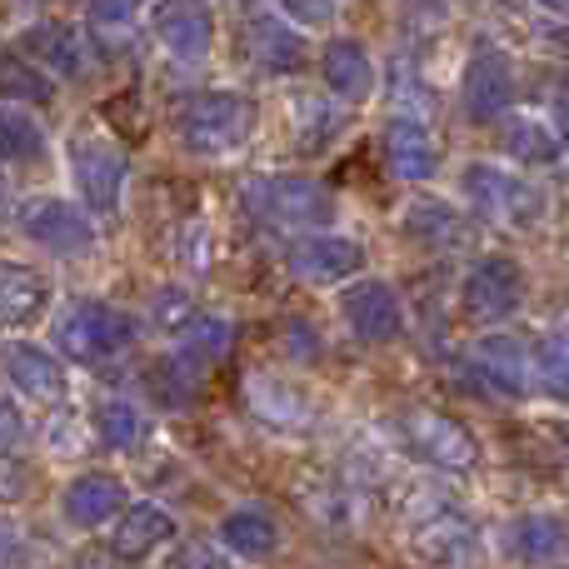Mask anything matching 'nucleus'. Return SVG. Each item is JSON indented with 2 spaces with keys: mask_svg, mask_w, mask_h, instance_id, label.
I'll return each mask as SVG.
<instances>
[{
  "mask_svg": "<svg viewBox=\"0 0 569 569\" xmlns=\"http://www.w3.org/2000/svg\"><path fill=\"white\" fill-rule=\"evenodd\" d=\"M340 310L350 320V330L370 345H385V340H400L405 330V305L395 295V284L385 280H360L340 295Z\"/></svg>",
  "mask_w": 569,
  "mask_h": 569,
  "instance_id": "9",
  "label": "nucleus"
},
{
  "mask_svg": "<svg viewBox=\"0 0 569 569\" xmlns=\"http://www.w3.org/2000/svg\"><path fill=\"white\" fill-rule=\"evenodd\" d=\"M250 400H270V420H305V405L295 400L290 390H280V385H266V390H260V380H250Z\"/></svg>",
  "mask_w": 569,
  "mask_h": 569,
  "instance_id": "32",
  "label": "nucleus"
},
{
  "mask_svg": "<svg viewBox=\"0 0 569 569\" xmlns=\"http://www.w3.org/2000/svg\"><path fill=\"white\" fill-rule=\"evenodd\" d=\"M520 300H525V270L510 256H485L460 284V310L475 325L505 320V315L520 310Z\"/></svg>",
  "mask_w": 569,
  "mask_h": 569,
  "instance_id": "5",
  "label": "nucleus"
},
{
  "mask_svg": "<svg viewBox=\"0 0 569 569\" xmlns=\"http://www.w3.org/2000/svg\"><path fill=\"white\" fill-rule=\"evenodd\" d=\"M0 365H6L10 385H16L26 400H36V405H60L66 400V370H60V360L56 355H46L40 345H6Z\"/></svg>",
  "mask_w": 569,
  "mask_h": 569,
  "instance_id": "14",
  "label": "nucleus"
},
{
  "mask_svg": "<svg viewBox=\"0 0 569 569\" xmlns=\"http://www.w3.org/2000/svg\"><path fill=\"white\" fill-rule=\"evenodd\" d=\"M170 535H176V520H170L160 505H130V510L120 515V525L110 530V555H116V560H150Z\"/></svg>",
  "mask_w": 569,
  "mask_h": 569,
  "instance_id": "16",
  "label": "nucleus"
},
{
  "mask_svg": "<svg viewBox=\"0 0 569 569\" xmlns=\"http://www.w3.org/2000/svg\"><path fill=\"white\" fill-rule=\"evenodd\" d=\"M150 26H156L160 46L180 60H200L216 40V16H210L206 0H156Z\"/></svg>",
  "mask_w": 569,
  "mask_h": 569,
  "instance_id": "10",
  "label": "nucleus"
},
{
  "mask_svg": "<svg viewBox=\"0 0 569 569\" xmlns=\"http://www.w3.org/2000/svg\"><path fill=\"white\" fill-rule=\"evenodd\" d=\"M0 96L30 100V106H50V100H56V80L26 56H0Z\"/></svg>",
  "mask_w": 569,
  "mask_h": 569,
  "instance_id": "25",
  "label": "nucleus"
},
{
  "mask_svg": "<svg viewBox=\"0 0 569 569\" xmlns=\"http://www.w3.org/2000/svg\"><path fill=\"white\" fill-rule=\"evenodd\" d=\"M405 226H410L420 240H460V230H465L460 216H455L445 200H415Z\"/></svg>",
  "mask_w": 569,
  "mask_h": 569,
  "instance_id": "30",
  "label": "nucleus"
},
{
  "mask_svg": "<svg viewBox=\"0 0 569 569\" xmlns=\"http://www.w3.org/2000/svg\"><path fill=\"white\" fill-rule=\"evenodd\" d=\"M360 266H365V250L355 246V240H340V236H310L290 250L295 280H310V284H340Z\"/></svg>",
  "mask_w": 569,
  "mask_h": 569,
  "instance_id": "13",
  "label": "nucleus"
},
{
  "mask_svg": "<svg viewBox=\"0 0 569 569\" xmlns=\"http://www.w3.org/2000/svg\"><path fill=\"white\" fill-rule=\"evenodd\" d=\"M130 6H136V0H90V20H96L100 30H126L130 26Z\"/></svg>",
  "mask_w": 569,
  "mask_h": 569,
  "instance_id": "36",
  "label": "nucleus"
},
{
  "mask_svg": "<svg viewBox=\"0 0 569 569\" xmlns=\"http://www.w3.org/2000/svg\"><path fill=\"white\" fill-rule=\"evenodd\" d=\"M220 540H226L236 555H250V560H260V555H270L280 545V530H276V520H270V515L236 510V515H226V525H220Z\"/></svg>",
  "mask_w": 569,
  "mask_h": 569,
  "instance_id": "23",
  "label": "nucleus"
},
{
  "mask_svg": "<svg viewBox=\"0 0 569 569\" xmlns=\"http://www.w3.org/2000/svg\"><path fill=\"white\" fill-rule=\"evenodd\" d=\"M6 535H10V530H0V545H6Z\"/></svg>",
  "mask_w": 569,
  "mask_h": 569,
  "instance_id": "43",
  "label": "nucleus"
},
{
  "mask_svg": "<svg viewBox=\"0 0 569 569\" xmlns=\"http://www.w3.org/2000/svg\"><path fill=\"white\" fill-rule=\"evenodd\" d=\"M136 340V320L116 305H100V300H80L70 305L66 315L56 320V345L70 355L76 365H106L116 360L126 345Z\"/></svg>",
  "mask_w": 569,
  "mask_h": 569,
  "instance_id": "2",
  "label": "nucleus"
},
{
  "mask_svg": "<svg viewBox=\"0 0 569 569\" xmlns=\"http://www.w3.org/2000/svg\"><path fill=\"white\" fill-rule=\"evenodd\" d=\"M50 305V284L26 266L0 260V330H20V325L40 320Z\"/></svg>",
  "mask_w": 569,
  "mask_h": 569,
  "instance_id": "17",
  "label": "nucleus"
},
{
  "mask_svg": "<svg viewBox=\"0 0 569 569\" xmlns=\"http://www.w3.org/2000/svg\"><path fill=\"white\" fill-rule=\"evenodd\" d=\"M70 166H76V180H80L86 206L110 216V210L120 206V186H126V150L110 146L106 136L80 130V136L70 140Z\"/></svg>",
  "mask_w": 569,
  "mask_h": 569,
  "instance_id": "7",
  "label": "nucleus"
},
{
  "mask_svg": "<svg viewBox=\"0 0 569 569\" xmlns=\"http://www.w3.org/2000/svg\"><path fill=\"white\" fill-rule=\"evenodd\" d=\"M284 16H295L300 26H325L335 16V0H280Z\"/></svg>",
  "mask_w": 569,
  "mask_h": 569,
  "instance_id": "37",
  "label": "nucleus"
},
{
  "mask_svg": "<svg viewBox=\"0 0 569 569\" xmlns=\"http://www.w3.org/2000/svg\"><path fill=\"white\" fill-rule=\"evenodd\" d=\"M475 365L480 375H490L495 390L505 395H525L530 390V360H525V345L515 335H490V340L475 345Z\"/></svg>",
  "mask_w": 569,
  "mask_h": 569,
  "instance_id": "19",
  "label": "nucleus"
},
{
  "mask_svg": "<svg viewBox=\"0 0 569 569\" xmlns=\"http://www.w3.org/2000/svg\"><path fill=\"white\" fill-rule=\"evenodd\" d=\"M250 40H256V60L266 70H276V76H290V70L305 66V40L295 30H284L280 20H256Z\"/></svg>",
  "mask_w": 569,
  "mask_h": 569,
  "instance_id": "22",
  "label": "nucleus"
},
{
  "mask_svg": "<svg viewBox=\"0 0 569 569\" xmlns=\"http://www.w3.org/2000/svg\"><path fill=\"white\" fill-rule=\"evenodd\" d=\"M20 230H26L36 246L56 250V256H86L96 246V230L90 220L80 216L70 200H56V196H36L20 206Z\"/></svg>",
  "mask_w": 569,
  "mask_h": 569,
  "instance_id": "8",
  "label": "nucleus"
},
{
  "mask_svg": "<svg viewBox=\"0 0 569 569\" xmlns=\"http://www.w3.org/2000/svg\"><path fill=\"white\" fill-rule=\"evenodd\" d=\"M156 325H166V330H186V325H190V300H186V295H180V290H160Z\"/></svg>",
  "mask_w": 569,
  "mask_h": 569,
  "instance_id": "35",
  "label": "nucleus"
},
{
  "mask_svg": "<svg viewBox=\"0 0 569 569\" xmlns=\"http://www.w3.org/2000/svg\"><path fill=\"white\" fill-rule=\"evenodd\" d=\"M26 490H30V475H26V465H20L16 455H0V505H16V500H26Z\"/></svg>",
  "mask_w": 569,
  "mask_h": 569,
  "instance_id": "34",
  "label": "nucleus"
},
{
  "mask_svg": "<svg viewBox=\"0 0 569 569\" xmlns=\"http://www.w3.org/2000/svg\"><path fill=\"white\" fill-rule=\"evenodd\" d=\"M515 100V76H510V60L500 56L495 46H480L465 66V116L470 120H500Z\"/></svg>",
  "mask_w": 569,
  "mask_h": 569,
  "instance_id": "11",
  "label": "nucleus"
},
{
  "mask_svg": "<svg viewBox=\"0 0 569 569\" xmlns=\"http://www.w3.org/2000/svg\"><path fill=\"white\" fill-rule=\"evenodd\" d=\"M465 196H470L475 216L495 220V226H535L545 216L540 190L495 166H465Z\"/></svg>",
  "mask_w": 569,
  "mask_h": 569,
  "instance_id": "3",
  "label": "nucleus"
},
{
  "mask_svg": "<svg viewBox=\"0 0 569 569\" xmlns=\"http://www.w3.org/2000/svg\"><path fill=\"white\" fill-rule=\"evenodd\" d=\"M560 130L569 136V100H560Z\"/></svg>",
  "mask_w": 569,
  "mask_h": 569,
  "instance_id": "41",
  "label": "nucleus"
},
{
  "mask_svg": "<svg viewBox=\"0 0 569 569\" xmlns=\"http://www.w3.org/2000/svg\"><path fill=\"white\" fill-rule=\"evenodd\" d=\"M96 430H100V440H106V445H116V450H130V445L140 440V430H146V420H140V410L130 400H100Z\"/></svg>",
  "mask_w": 569,
  "mask_h": 569,
  "instance_id": "27",
  "label": "nucleus"
},
{
  "mask_svg": "<svg viewBox=\"0 0 569 569\" xmlns=\"http://www.w3.org/2000/svg\"><path fill=\"white\" fill-rule=\"evenodd\" d=\"M320 76H325V86L345 100H365L375 90V66L360 40H330L320 56Z\"/></svg>",
  "mask_w": 569,
  "mask_h": 569,
  "instance_id": "18",
  "label": "nucleus"
},
{
  "mask_svg": "<svg viewBox=\"0 0 569 569\" xmlns=\"http://www.w3.org/2000/svg\"><path fill=\"white\" fill-rule=\"evenodd\" d=\"M16 440H20V410L10 400H0V450L16 445Z\"/></svg>",
  "mask_w": 569,
  "mask_h": 569,
  "instance_id": "38",
  "label": "nucleus"
},
{
  "mask_svg": "<svg viewBox=\"0 0 569 569\" xmlns=\"http://www.w3.org/2000/svg\"><path fill=\"white\" fill-rule=\"evenodd\" d=\"M380 146H385L390 176H400V180H430L435 166H440V146L430 140V130L420 120H390Z\"/></svg>",
  "mask_w": 569,
  "mask_h": 569,
  "instance_id": "15",
  "label": "nucleus"
},
{
  "mask_svg": "<svg viewBox=\"0 0 569 569\" xmlns=\"http://www.w3.org/2000/svg\"><path fill=\"white\" fill-rule=\"evenodd\" d=\"M400 430H405V440H410V450L420 455V460L440 465V470H470V465L480 460V440H475L460 420H450V415H440V410H410L400 420Z\"/></svg>",
  "mask_w": 569,
  "mask_h": 569,
  "instance_id": "6",
  "label": "nucleus"
},
{
  "mask_svg": "<svg viewBox=\"0 0 569 569\" xmlns=\"http://www.w3.org/2000/svg\"><path fill=\"white\" fill-rule=\"evenodd\" d=\"M0 156L6 160H40L46 156V130H40L36 116H26V106H16V100L0 106Z\"/></svg>",
  "mask_w": 569,
  "mask_h": 569,
  "instance_id": "24",
  "label": "nucleus"
},
{
  "mask_svg": "<svg viewBox=\"0 0 569 569\" xmlns=\"http://www.w3.org/2000/svg\"><path fill=\"white\" fill-rule=\"evenodd\" d=\"M256 210L276 226H330L335 220V196L310 176H270L250 190Z\"/></svg>",
  "mask_w": 569,
  "mask_h": 569,
  "instance_id": "4",
  "label": "nucleus"
},
{
  "mask_svg": "<svg viewBox=\"0 0 569 569\" xmlns=\"http://www.w3.org/2000/svg\"><path fill=\"white\" fill-rule=\"evenodd\" d=\"M505 150H510L515 160H525V166H550V160L560 156V140H555V130H545L540 120L515 116L510 126H505Z\"/></svg>",
  "mask_w": 569,
  "mask_h": 569,
  "instance_id": "26",
  "label": "nucleus"
},
{
  "mask_svg": "<svg viewBox=\"0 0 569 569\" xmlns=\"http://www.w3.org/2000/svg\"><path fill=\"white\" fill-rule=\"evenodd\" d=\"M415 555H420V560H435V565H460L475 555V530L460 520V515H440V520H430L420 535H415Z\"/></svg>",
  "mask_w": 569,
  "mask_h": 569,
  "instance_id": "21",
  "label": "nucleus"
},
{
  "mask_svg": "<svg viewBox=\"0 0 569 569\" xmlns=\"http://www.w3.org/2000/svg\"><path fill=\"white\" fill-rule=\"evenodd\" d=\"M210 560H216V555H210V550H196V545L176 555V565H210Z\"/></svg>",
  "mask_w": 569,
  "mask_h": 569,
  "instance_id": "39",
  "label": "nucleus"
},
{
  "mask_svg": "<svg viewBox=\"0 0 569 569\" xmlns=\"http://www.w3.org/2000/svg\"><path fill=\"white\" fill-rule=\"evenodd\" d=\"M40 46H50V60H56V70H66V76H80L86 70V46H80V36L76 30H60V26H50V30H40Z\"/></svg>",
  "mask_w": 569,
  "mask_h": 569,
  "instance_id": "31",
  "label": "nucleus"
},
{
  "mask_svg": "<svg viewBox=\"0 0 569 569\" xmlns=\"http://www.w3.org/2000/svg\"><path fill=\"white\" fill-rule=\"evenodd\" d=\"M180 350L190 355V360H226L230 355V325L226 320H190L186 330H180Z\"/></svg>",
  "mask_w": 569,
  "mask_h": 569,
  "instance_id": "28",
  "label": "nucleus"
},
{
  "mask_svg": "<svg viewBox=\"0 0 569 569\" xmlns=\"http://www.w3.org/2000/svg\"><path fill=\"white\" fill-rule=\"evenodd\" d=\"M535 375L550 395L569 400V335H545L540 350H535Z\"/></svg>",
  "mask_w": 569,
  "mask_h": 569,
  "instance_id": "29",
  "label": "nucleus"
},
{
  "mask_svg": "<svg viewBox=\"0 0 569 569\" xmlns=\"http://www.w3.org/2000/svg\"><path fill=\"white\" fill-rule=\"evenodd\" d=\"M60 510H66L70 525L96 530V525H106L110 515L126 510V480H120V475H106V470L76 475V480L66 485V495H60Z\"/></svg>",
  "mask_w": 569,
  "mask_h": 569,
  "instance_id": "12",
  "label": "nucleus"
},
{
  "mask_svg": "<svg viewBox=\"0 0 569 569\" xmlns=\"http://www.w3.org/2000/svg\"><path fill=\"white\" fill-rule=\"evenodd\" d=\"M545 10H550V16H569V0H540Z\"/></svg>",
  "mask_w": 569,
  "mask_h": 569,
  "instance_id": "40",
  "label": "nucleus"
},
{
  "mask_svg": "<svg viewBox=\"0 0 569 569\" xmlns=\"http://www.w3.org/2000/svg\"><path fill=\"white\" fill-rule=\"evenodd\" d=\"M560 440H565V445H569V420H565V425H560Z\"/></svg>",
  "mask_w": 569,
  "mask_h": 569,
  "instance_id": "42",
  "label": "nucleus"
},
{
  "mask_svg": "<svg viewBox=\"0 0 569 569\" xmlns=\"http://www.w3.org/2000/svg\"><path fill=\"white\" fill-rule=\"evenodd\" d=\"M325 106L315 96H305V100H295V130H300V140H310V146H320V136H325Z\"/></svg>",
  "mask_w": 569,
  "mask_h": 569,
  "instance_id": "33",
  "label": "nucleus"
},
{
  "mask_svg": "<svg viewBox=\"0 0 569 569\" xmlns=\"http://www.w3.org/2000/svg\"><path fill=\"white\" fill-rule=\"evenodd\" d=\"M510 545L520 560L555 565L569 555V520H560V515H525V520H515Z\"/></svg>",
  "mask_w": 569,
  "mask_h": 569,
  "instance_id": "20",
  "label": "nucleus"
},
{
  "mask_svg": "<svg viewBox=\"0 0 569 569\" xmlns=\"http://www.w3.org/2000/svg\"><path fill=\"white\" fill-rule=\"evenodd\" d=\"M250 130H256V106L240 90H200L176 110V136L200 156H226L246 146Z\"/></svg>",
  "mask_w": 569,
  "mask_h": 569,
  "instance_id": "1",
  "label": "nucleus"
}]
</instances>
